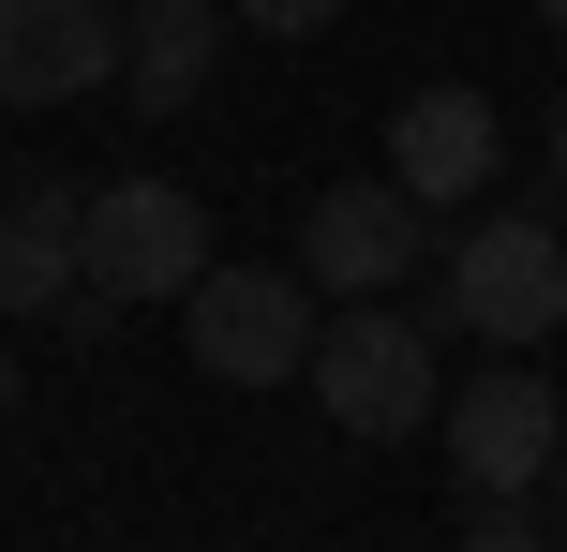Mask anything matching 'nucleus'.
Returning <instances> with one entry per match:
<instances>
[{"mask_svg": "<svg viewBox=\"0 0 567 552\" xmlns=\"http://www.w3.org/2000/svg\"><path fill=\"white\" fill-rule=\"evenodd\" d=\"M313 404H329V434L359 448H403L449 418V358H433V314H403V299H329V329H313Z\"/></svg>", "mask_w": 567, "mask_h": 552, "instance_id": "obj_1", "label": "nucleus"}, {"mask_svg": "<svg viewBox=\"0 0 567 552\" xmlns=\"http://www.w3.org/2000/svg\"><path fill=\"white\" fill-rule=\"evenodd\" d=\"M313 329H329V299L299 284V254H284V269L209 254V284L179 299V344H195L209 388H299L313 374Z\"/></svg>", "mask_w": 567, "mask_h": 552, "instance_id": "obj_2", "label": "nucleus"}, {"mask_svg": "<svg viewBox=\"0 0 567 552\" xmlns=\"http://www.w3.org/2000/svg\"><path fill=\"white\" fill-rule=\"evenodd\" d=\"M449 329H478L493 358H523V344L567 329V225L553 209H478L449 239Z\"/></svg>", "mask_w": 567, "mask_h": 552, "instance_id": "obj_3", "label": "nucleus"}, {"mask_svg": "<svg viewBox=\"0 0 567 552\" xmlns=\"http://www.w3.org/2000/svg\"><path fill=\"white\" fill-rule=\"evenodd\" d=\"M75 254H90V284L135 314V299H195L209 284V209L179 195L165 165H135V179H105V195L75 209Z\"/></svg>", "mask_w": 567, "mask_h": 552, "instance_id": "obj_4", "label": "nucleus"}, {"mask_svg": "<svg viewBox=\"0 0 567 552\" xmlns=\"http://www.w3.org/2000/svg\"><path fill=\"white\" fill-rule=\"evenodd\" d=\"M299 284L313 299H389V284H433V209L403 195L389 165L373 179H329L299 209Z\"/></svg>", "mask_w": 567, "mask_h": 552, "instance_id": "obj_5", "label": "nucleus"}, {"mask_svg": "<svg viewBox=\"0 0 567 552\" xmlns=\"http://www.w3.org/2000/svg\"><path fill=\"white\" fill-rule=\"evenodd\" d=\"M553 448H567V404L523 374V358H493V374L449 388V478H463L478 508H523V493L553 478Z\"/></svg>", "mask_w": 567, "mask_h": 552, "instance_id": "obj_6", "label": "nucleus"}, {"mask_svg": "<svg viewBox=\"0 0 567 552\" xmlns=\"http://www.w3.org/2000/svg\"><path fill=\"white\" fill-rule=\"evenodd\" d=\"M493 165H508V119H493V90L433 75V90H403V105H389V179H403L419 209H478V195H493Z\"/></svg>", "mask_w": 567, "mask_h": 552, "instance_id": "obj_7", "label": "nucleus"}, {"mask_svg": "<svg viewBox=\"0 0 567 552\" xmlns=\"http://www.w3.org/2000/svg\"><path fill=\"white\" fill-rule=\"evenodd\" d=\"M120 75V15L105 0H0V105H75Z\"/></svg>", "mask_w": 567, "mask_h": 552, "instance_id": "obj_8", "label": "nucleus"}, {"mask_svg": "<svg viewBox=\"0 0 567 552\" xmlns=\"http://www.w3.org/2000/svg\"><path fill=\"white\" fill-rule=\"evenodd\" d=\"M225 0H135L120 15V90H135L150 119H179V105H209V75H225Z\"/></svg>", "mask_w": 567, "mask_h": 552, "instance_id": "obj_9", "label": "nucleus"}, {"mask_svg": "<svg viewBox=\"0 0 567 552\" xmlns=\"http://www.w3.org/2000/svg\"><path fill=\"white\" fill-rule=\"evenodd\" d=\"M75 179L60 165H30L16 195H0V314H60V299L90 284V254H75Z\"/></svg>", "mask_w": 567, "mask_h": 552, "instance_id": "obj_10", "label": "nucleus"}, {"mask_svg": "<svg viewBox=\"0 0 567 552\" xmlns=\"http://www.w3.org/2000/svg\"><path fill=\"white\" fill-rule=\"evenodd\" d=\"M239 30H329V15H359V0H225Z\"/></svg>", "mask_w": 567, "mask_h": 552, "instance_id": "obj_11", "label": "nucleus"}, {"mask_svg": "<svg viewBox=\"0 0 567 552\" xmlns=\"http://www.w3.org/2000/svg\"><path fill=\"white\" fill-rule=\"evenodd\" d=\"M463 552H567L553 523H508V508H493V523H463Z\"/></svg>", "mask_w": 567, "mask_h": 552, "instance_id": "obj_12", "label": "nucleus"}, {"mask_svg": "<svg viewBox=\"0 0 567 552\" xmlns=\"http://www.w3.org/2000/svg\"><path fill=\"white\" fill-rule=\"evenodd\" d=\"M553 179H567V90H553Z\"/></svg>", "mask_w": 567, "mask_h": 552, "instance_id": "obj_13", "label": "nucleus"}, {"mask_svg": "<svg viewBox=\"0 0 567 552\" xmlns=\"http://www.w3.org/2000/svg\"><path fill=\"white\" fill-rule=\"evenodd\" d=\"M16 404H30V388H16V358H0V418H16Z\"/></svg>", "mask_w": 567, "mask_h": 552, "instance_id": "obj_14", "label": "nucleus"}, {"mask_svg": "<svg viewBox=\"0 0 567 552\" xmlns=\"http://www.w3.org/2000/svg\"><path fill=\"white\" fill-rule=\"evenodd\" d=\"M538 30H553V45H567V0H538Z\"/></svg>", "mask_w": 567, "mask_h": 552, "instance_id": "obj_15", "label": "nucleus"}, {"mask_svg": "<svg viewBox=\"0 0 567 552\" xmlns=\"http://www.w3.org/2000/svg\"><path fill=\"white\" fill-rule=\"evenodd\" d=\"M553 478H567V448H553Z\"/></svg>", "mask_w": 567, "mask_h": 552, "instance_id": "obj_16", "label": "nucleus"}]
</instances>
